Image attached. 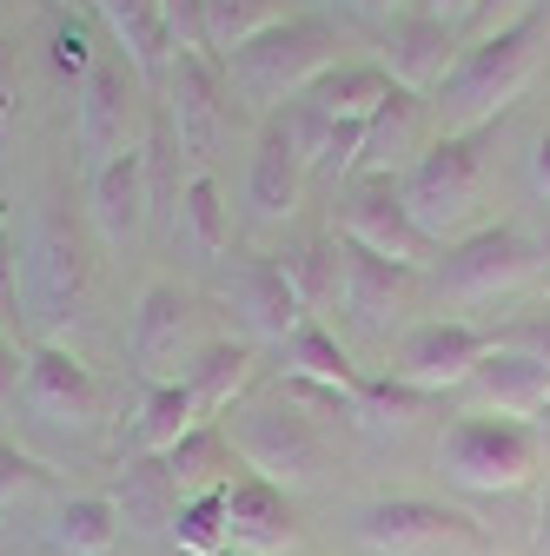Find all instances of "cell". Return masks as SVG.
Returning a JSON list of instances; mask_svg holds the SVG:
<instances>
[{
	"label": "cell",
	"mask_w": 550,
	"mask_h": 556,
	"mask_svg": "<svg viewBox=\"0 0 550 556\" xmlns=\"http://www.w3.org/2000/svg\"><path fill=\"white\" fill-rule=\"evenodd\" d=\"M93 226L87 205L74 213L66 186H47L40 205L21 226V318L34 331V344H60V331L80 318L87 292H93Z\"/></svg>",
	"instance_id": "1"
},
{
	"label": "cell",
	"mask_w": 550,
	"mask_h": 556,
	"mask_svg": "<svg viewBox=\"0 0 550 556\" xmlns=\"http://www.w3.org/2000/svg\"><path fill=\"white\" fill-rule=\"evenodd\" d=\"M543 34H550V14L530 0L517 21H504L485 40L458 47L451 74L432 93L438 132H485L498 113H511V100H524V87L537 80V66H543Z\"/></svg>",
	"instance_id": "2"
},
{
	"label": "cell",
	"mask_w": 550,
	"mask_h": 556,
	"mask_svg": "<svg viewBox=\"0 0 550 556\" xmlns=\"http://www.w3.org/2000/svg\"><path fill=\"white\" fill-rule=\"evenodd\" d=\"M226 66V87L246 113H279L292 100H305L332 66H338V27L325 14H286L279 27H265L259 40H246Z\"/></svg>",
	"instance_id": "3"
},
{
	"label": "cell",
	"mask_w": 550,
	"mask_h": 556,
	"mask_svg": "<svg viewBox=\"0 0 550 556\" xmlns=\"http://www.w3.org/2000/svg\"><path fill=\"white\" fill-rule=\"evenodd\" d=\"M404 205L418 232L445 252L458 239H471L485 226V186H491V153H485V132H438L432 147L398 173Z\"/></svg>",
	"instance_id": "4"
},
{
	"label": "cell",
	"mask_w": 550,
	"mask_h": 556,
	"mask_svg": "<svg viewBox=\"0 0 550 556\" xmlns=\"http://www.w3.org/2000/svg\"><path fill=\"white\" fill-rule=\"evenodd\" d=\"M226 438H233V457L252 477L279 483V491H305V483L325 477V425L312 410H299L286 391L239 397L226 410Z\"/></svg>",
	"instance_id": "5"
},
{
	"label": "cell",
	"mask_w": 550,
	"mask_h": 556,
	"mask_svg": "<svg viewBox=\"0 0 550 556\" xmlns=\"http://www.w3.org/2000/svg\"><path fill=\"white\" fill-rule=\"evenodd\" d=\"M537 470H543V438H537V425H517V417L464 410L438 438V477L458 483V491H471V497L524 491Z\"/></svg>",
	"instance_id": "6"
},
{
	"label": "cell",
	"mask_w": 550,
	"mask_h": 556,
	"mask_svg": "<svg viewBox=\"0 0 550 556\" xmlns=\"http://www.w3.org/2000/svg\"><path fill=\"white\" fill-rule=\"evenodd\" d=\"M205 344H213V331H205L199 292L179 286V278H147L140 299H133V318H126V365L147 384H186Z\"/></svg>",
	"instance_id": "7"
},
{
	"label": "cell",
	"mask_w": 550,
	"mask_h": 556,
	"mask_svg": "<svg viewBox=\"0 0 550 556\" xmlns=\"http://www.w3.org/2000/svg\"><path fill=\"white\" fill-rule=\"evenodd\" d=\"M147 93L153 87L133 74L120 53L93 60V74L74 93V153H80V173H100L107 160L147 147Z\"/></svg>",
	"instance_id": "8"
},
{
	"label": "cell",
	"mask_w": 550,
	"mask_h": 556,
	"mask_svg": "<svg viewBox=\"0 0 550 556\" xmlns=\"http://www.w3.org/2000/svg\"><path fill=\"white\" fill-rule=\"evenodd\" d=\"M332 219H338V239L346 245H365V252H378L391 265L432 271V258H438V245L418 232V219H411L398 173H352L346 186H338Z\"/></svg>",
	"instance_id": "9"
},
{
	"label": "cell",
	"mask_w": 550,
	"mask_h": 556,
	"mask_svg": "<svg viewBox=\"0 0 550 556\" xmlns=\"http://www.w3.org/2000/svg\"><path fill=\"white\" fill-rule=\"evenodd\" d=\"M160 100H166V132H173V147L192 160V173H213L226 132H233L226 66H220L213 53H173L166 80H160Z\"/></svg>",
	"instance_id": "10"
},
{
	"label": "cell",
	"mask_w": 550,
	"mask_h": 556,
	"mask_svg": "<svg viewBox=\"0 0 550 556\" xmlns=\"http://www.w3.org/2000/svg\"><path fill=\"white\" fill-rule=\"evenodd\" d=\"M432 271H411V265H391L365 245H346V278H338V318L359 344H391L404 338V318L418 312V292H425Z\"/></svg>",
	"instance_id": "11"
},
{
	"label": "cell",
	"mask_w": 550,
	"mask_h": 556,
	"mask_svg": "<svg viewBox=\"0 0 550 556\" xmlns=\"http://www.w3.org/2000/svg\"><path fill=\"white\" fill-rule=\"evenodd\" d=\"M537 265H543L537 239L524 226H511V219H491V226H477L471 239H458V245H445L432 258V286L451 292V299H464V305H477V299L517 292Z\"/></svg>",
	"instance_id": "12"
},
{
	"label": "cell",
	"mask_w": 550,
	"mask_h": 556,
	"mask_svg": "<svg viewBox=\"0 0 550 556\" xmlns=\"http://www.w3.org/2000/svg\"><path fill=\"white\" fill-rule=\"evenodd\" d=\"M213 299L246 325L252 344H286L299 331V318H312L299 305V292L286 286V271L272 252H226L213 265Z\"/></svg>",
	"instance_id": "13"
},
{
	"label": "cell",
	"mask_w": 550,
	"mask_h": 556,
	"mask_svg": "<svg viewBox=\"0 0 550 556\" xmlns=\"http://www.w3.org/2000/svg\"><path fill=\"white\" fill-rule=\"evenodd\" d=\"M491 344H498L491 331H477L464 318H418V325H404V338L391 344V378L411 384V391H425V397L458 391L477 365H485Z\"/></svg>",
	"instance_id": "14"
},
{
	"label": "cell",
	"mask_w": 550,
	"mask_h": 556,
	"mask_svg": "<svg viewBox=\"0 0 550 556\" xmlns=\"http://www.w3.org/2000/svg\"><path fill=\"white\" fill-rule=\"evenodd\" d=\"M21 404L34 410V425L53 431H87L100 417V384L80 352L66 344H27V371H21Z\"/></svg>",
	"instance_id": "15"
},
{
	"label": "cell",
	"mask_w": 550,
	"mask_h": 556,
	"mask_svg": "<svg viewBox=\"0 0 550 556\" xmlns=\"http://www.w3.org/2000/svg\"><path fill=\"white\" fill-rule=\"evenodd\" d=\"M147 219H153V147L120 153L100 173H87V226L100 245L126 252L147 232Z\"/></svg>",
	"instance_id": "16"
},
{
	"label": "cell",
	"mask_w": 550,
	"mask_h": 556,
	"mask_svg": "<svg viewBox=\"0 0 550 556\" xmlns=\"http://www.w3.org/2000/svg\"><path fill=\"white\" fill-rule=\"evenodd\" d=\"M359 536L378 556H425V549H445V543L477 549V523L445 510V504H425V497H378V504H365L359 510Z\"/></svg>",
	"instance_id": "17"
},
{
	"label": "cell",
	"mask_w": 550,
	"mask_h": 556,
	"mask_svg": "<svg viewBox=\"0 0 550 556\" xmlns=\"http://www.w3.org/2000/svg\"><path fill=\"white\" fill-rule=\"evenodd\" d=\"M305 179H312L305 147L292 139V126L272 113V119L259 126V139H252V160H246V213H252L259 226H286V219L299 213Z\"/></svg>",
	"instance_id": "18"
},
{
	"label": "cell",
	"mask_w": 550,
	"mask_h": 556,
	"mask_svg": "<svg viewBox=\"0 0 550 556\" xmlns=\"http://www.w3.org/2000/svg\"><path fill=\"white\" fill-rule=\"evenodd\" d=\"M451 60H458V27L418 14V8H404L391 27H378V66H385V80L404 87V93H438V80L451 74Z\"/></svg>",
	"instance_id": "19"
},
{
	"label": "cell",
	"mask_w": 550,
	"mask_h": 556,
	"mask_svg": "<svg viewBox=\"0 0 550 556\" xmlns=\"http://www.w3.org/2000/svg\"><path fill=\"white\" fill-rule=\"evenodd\" d=\"M226 536H233L239 556H272V549H286V543L299 536L292 491H279V483L239 470V477L226 483Z\"/></svg>",
	"instance_id": "20"
},
{
	"label": "cell",
	"mask_w": 550,
	"mask_h": 556,
	"mask_svg": "<svg viewBox=\"0 0 550 556\" xmlns=\"http://www.w3.org/2000/svg\"><path fill=\"white\" fill-rule=\"evenodd\" d=\"M464 391L477 397V410H491V417H517V425H537L543 404H550V365L511 352V344H491L485 365H477L464 378Z\"/></svg>",
	"instance_id": "21"
},
{
	"label": "cell",
	"mask_w": 550,
	"mask_h": 556,
	"mask_svg": "<svg viewBox=\"0 0 550 556\" xmlns=\"http://www.w3.org/2000/svg\"><path fill=\"white\" fill-rule=\"evenodd\" d=\"M93 14L113 40V53L140 74L147 87L166 80L173 66V47H166V21H160V0H93Z\"/></svg>",
	"instance_id": "22"
},
{
	"label": "cell",
	"mask_w": 550,
	"mask_h": 556,
	"mask_svg": "<svg viewBox=\"0 0 550 556\" xmlns=\"http://www.w3.org/2000/svg\"><path fill=\"white\" fill-rule=\"evenodd\" d=\"M425 119H432V100L425 93H391L372 119H365V153H359V173H404L432 139H425Z\"/></svg>",
	"instance_id": "23"
},
{
	"label": "cell",
	"mask_w": 550,
	"mask_h": 556,
	"mask_svg": "<svg viewBox=\"0 0 550 556\" xmlns=\"http://www.w3.org/2000/svg\"><path fill=\"white\" fill-rule=\"evenodd\" d=\"M252 365H259V344H252V338H213V344H205V352L192 358L186 391H192V404H199L205 425H220V417L246 397Z\"/></svg>",
	"instance_id": "24"
},
{
	"label": "cell",
	"mask_w": 550,
	"mask_h": 556,
	"mask_svg": "<svg viewBox=\"0 0 550 556\" xmlns=\"http://www.w3.org/2000/svg\"><path fill=\"white\" fill-rule=\"evenodd\" d=\"M166 226H173V245L192 252V258H205V265H220L233 252V219H226V199H220V179L213 173H192L179 186Z\"/></svg>",
	"instance_id": "25"
},
{
	"label": "cell",
	"mask_w": 550,
	"mask_h": 556,
	"mask_svg": "<svg viewBox=\"0 0 550 556\" xmlns=\"http://www.w3.org/2000/svg\"><path fill=\"white\" fill-rule=\"evenodd\" d=\"M160 464H166V477H173L179 504H186V497H205V491H226V483L246 470V464L233 457L226 425H199V431H186V438H179Z\"/></svg>",
	"instance_id": "26"
},
{
	"label": "cell",
	"mask_w": 550,
	"mask_h": 556,
	"mask_svg": "<svg viewBox=\"0 0 550 556\" xmlns=\"http://www.w3.org/2000/svg\"><path fill=\"white\" fill-rule=\"evenodd\" d=\"M279 258V271H286V286L299 292V305L318 318L325 305H338V278H346V239L338 232H305V239H292L286 252H272Z\"/></svg>",
	"instance_id": "27"
},
{
	"label": "cell",
	"mask_w": 550,
	"mask_h": 556,
	"mask_svg": "<svg viewBox=\"0 0 550 556\" xmlns=\"http://www.w3.org/2000/svg\"><path fill=\"white\" fill-rule=\"evenodd\" d=\"M279 352H286L292 378H318V384H338V391H359L365 384V371L352 365V352L338 344V331L325 318H299V331L279 344Z\"/></svg>",
	"instance_id": "28"
},
{
	"label": "cell",
	"mask_w": 550,
	"mask_h": 556,
	"mask_svg": "<svg viewBox=\"0 0 550 556\" xmlns=\"http://www.w3.org/2000/svg\"><path fill=\"white\" fill-rule=\"evenodd\" d=\"M199 425H205V417H199V404H192L186 384H147L140 417H133V451H140V457H166Z\"/></svg>",
	"instance_id": "29"
},
{
	"label": "cell",
	"mask_w": 550,
	"mask_h": 556,
	"mask_svg": "<svg viewBox=\"0 0 550 556\" xmlns=\"http://www.w3.org/2000/svg\"><path fill=\"white\" fill-rule=\"evenodd\" d=\"M391 93H398V87L385 80L378 60H352V66H332V74H325L305 100H312L318 113H332V119H372Z\"/></svg>",
	"instance_id": "30"
},
{
	"label": "cell",
	"mask_w": 550,
	"mask_h": 556,
	"mask_svg": "<svg viewBox=\"0 0 550 556\" xmlns=\"http://www.w3.org/2000/svg\"><path fill=\"white\" fill-rule=\"evenodd\" d=\"M120 504L113 497H66L60 517H53V549L66 556H113L120 543Z\"/></svg>",
	"instance_id": "31"
},
{
	"label": "cell",
	"mask_w": 550,
	"mask_h": 556,
	"mask_svg": "<svg viewBox=\"0 0 550 556\" xmlns=\"http://www.w3.org/2000/svg\"><path fill=\"white\" fill-rule=\"evenodd\" d=\"M279 21H286V0H205V53L233 60L246 40H259Z\"/></svg>",
	"instance_id": "32"
},
{
	"label": "cell",
	"mask_w": 550,
	"mask_h": 556,
	"mask_svg": "<svg viewBox=\"0 0 550 556\" xmlns=\"http://www.w3.org/2000/svg\"><path fill=\"white\" fill-rule=\"evenodd\" d=\"M173 543H179V556H226L233 549V536H226V491H205V497H186L179 510H173Z\"/></svg>",
	"instance_id": "33"
},
{
	"label": "cell",
	"mask_w": 550,
	"mask_h": 556,
	"mask_svg": "<svg viewBox=\"0 0 550 556\" xmlns=\"http://www.w3.org/2000/svg\"><path fill=\"white\" fill-rule=\"evenodd\" d=\"M173 510H179V491H173L166 464L140 457V464L126 470V483H120V517L126 523H173Z\"/></svg>",
	"instance_id": "34"
},
{
	"label": "cell",
	"mask_w": 550,
	"mask_h": 556,
	"mask_svg": "<svg viewBox=\"0 0 550 556\" xmlns=\"http://www.w3.org/2000/svg\"><path fill=\"white\" fill-rule=\"evenodd\" d=\"M432 397L425 391H411V384H398L391 371H378V378H365L359 384V425H372V431H398V425H411Z\"/></svg>",
	"instance_id": "35"
},
{
	"label": "cell",
	"mask_w": 550,
	"mask_h": 556,
	"mask_svg": "<svg viewBox=\"0 0 550 556\" xmlns=\"http://www.w3.org/2000/svg\"><path fill=\"white\" fill-rule=\"evenodd\" d=\"M93 60H100V47H93V27H87L80 14H60V21H53V66H60V74L80 87V80L93 74Z\"/></svg>",
	"instance_id": "36"
},
{
	"label": "cell",
	"mask_w": 550,
	"mask_h": 556,
	"mask_svg": "<svg viewBox=\"0 0 550 556\" xmlns=\"http://www.w3.org/2000/svg\"><path fill=\"white\" fill-rule=\"evenodd\" d=\"M47 483H53V470H47L40 457H27L21 444H8V438H0V510H8V504H21L27 491H47Z\"/></svg>",
	"instance_id": "37"
},
{
	"label": "cell",
	"mask_w": 550,
	"mask_h": 556,
	"mask_svg": "<svg viewBox=\"0 0 550 556\" xmlns=\"http://www.w3.org/2000/svg\"><path fill=\"white\" fill-rule=\"evenodd\" d=\"M0 325H8L14 338H21V239H14V226H8V213H0Z\"/></svg>",
	"instance_id": "38"
},
{
	"label": "cell",
	"mask_w": 550,
	"mask_h": 556,
	"mask_svg": "<svg viewBox=\"0 0 550 556\" xmlns=\"http://www.w3.org/2000/svg\"><path fill=\"white\" fill-rule=\"evenodd\" d=\"M160 21L173 53H205V0H160Z\"/></svg>",
	"instance_id": "39"
},
{
	"label": "cell",
	"mask_w": 550,
	"mask_h": 556,
	"mask_svg": "<svg viewBox=\"0 0 550 556\" xmlns=\"http://www.w3.org/2000/svg\"><path fill=\"white\" fill-rule=\"evenodd\" d=\"M498 344H511V352H524V358H537V365H550V305H537V312H524V318H511L504 331H491Z\"/></svg>",
	"instance_id": "40"
},
{
	"label": "cell",
	"mask_w": 550,
	"mask_h": 556,
	"mask_svg": "<svg viewBox=\"0 0 550 556\" xmlns=\"http://www.w3.org/2000/svg\"><path fill=\"white\" fill-rule=\"evenodd\" d=\"M21 371H27V352H21V338L0 325V404L21 397Z\"/></svg>",
	"instance_id": "41"
},
{
	"label": "cell",
	"mask_w": 550,
	"mask_h": 556,
	"mask_svg": "<svg viewBox=\"0 0 550 556\" xmlns=\"http://www.w3.org/2000/svg\"><path fill=\"white\" fill-rule=\"evenodd\" d=\"M338 8H346L359 27H391V21L411 8V0H338Z\"/></svg>",
	"instance_id": "42"
},
{
	"label": "cell",
	"mask_w": 550,
	"mask_h": 556,
	"mask_svg": "<svg viewBox=\"0 0 550 556\" xmlns=\"http://www.w3.org/2000/svg\"><path fill=\"white\" fill-rule=\"evenodd\" d=\"M14 119H21V80H14V60H8V47H0V139L14 132Z\"/></svg>",
	"instance_id": "43"
},
{
	"label": "cell",
	"mask_w": 550,
	"mask_h": 556,
	"mask_svg": "<svg viewBox=\"0 0 550 556\" xmlns=\"http://www.w3.org/2000/svg\"><path fill=\"white\" fill-rule=\"evenodd\" d=\"M411 8H418V14H432V21H445V27H464L477 8H485V0H411Z\"/></svg>",
	"instance_id": "44"
},
{
	"label": "cell",
	"mask_w": 550,
	"mask_h": 556,
	"mask_svg": "<svg viewBox=\"0 0 550 556\" xmlns=\"http://www.w3.org/2000/svg\"><path fill=\"white\" fill-rule=\"evenodd\" d=\"M530 186L550 199V126L537 132V147H530Z\"/></svg>",
	"instance_id": "45"
},
{
	"label": "cell",
	"mask_w": 550,
	"mask_h": 556,
	"mask_svg": "<svg viewBox=\"0 0 550 556\" xmlns=\"http://www.w3.org/2000/svg\"><path fill=\"white\" fill-rule=\"evenodd\" d=\"M537 438H543V457H550V404H543V417H537Z\"/></svg>",
	"instance_id": "46"
},
{
	"label": "cell",
	"mask_w": 550,
	"mask_h": 556,
	"mask_svg": "<svg viewBox=\"0 0 550 556\" xmlns=\"http://www.w3.org/2000/svg\"><path fill=\"white\" fill-rule=\"evenodd\" d=\"M47 8H53V14H74V0H47Z\"/></svg>",
	"instance_id": "47"
},
{
	"label": "cell",
	"mask_w": 550,
	"mask_h": 556,
	"mask_svg": "<svg viewBox=\"0 0 550 556\" xmlns=\"http://www.w3.org/2000/svg\"><path fill=\"white\" fill-rule=\"evenodd\" d=\"M498 8H517V14H524V8H530V0H498Z\"/></svg>",
	"instance_id": "48"
},
{
	"label": "cell",
	"mask_w": 550,
	"mask_h": 556,
	"mask_svg": "<svg viewBox=\"0 0 550 556\" xmlns=\"http://www.w3.org/2000/svg\"><path fill=\"white\" fill-rule=\"evenodd\" d=\"M543 292H550V278H543Z\"/></svg>",
	"instance_id": "49"
},
{
	"label": "cell",
	"mask_w": 550,
	"mask_h": 556,
	"mask_svg": "<svg viewBox=\"0 0 550 556\" xmlns=\"http://www.w3.org/2000/svg\"><path fill=\"white\" fill-rule=\"evenodd\" d=\"M226 556H239V549H226Z\"/></svg>",
	"instance_id": "50"
}]
</instances>
